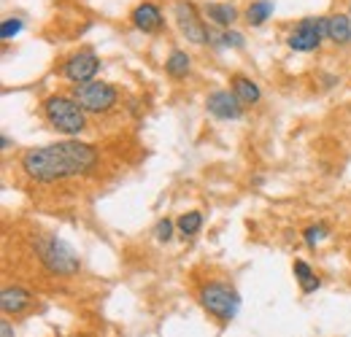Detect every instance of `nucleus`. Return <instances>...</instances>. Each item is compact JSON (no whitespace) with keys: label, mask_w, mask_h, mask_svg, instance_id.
Returning a JSON list of instances; mask_svg holds the SVG:
<instances>
[{"label":"nucleus","mask_w":351,"mask_h":337,"mask_svg":"<svg viewBox=\"0 0 351 337\" xmlns=\"http://www.w3.org/2000/svg\"><path fill=\"white\" fill-rule=\"evenodd\" d=\"M97 165V151L89 143L62 140L22 154V170L38 184H54L76 175H87Z\"/></svg>","instance_id":"nucleus-1"},{"label":"nucleus","mask_w":351,"mask_h":337,"mask_svg":"<svg viewBox=\"0 0 351 337\" xmlns=\"http://www.w3.org/2000/svg\"><path fill=\"white\" fill-rule=\"evenodd\" d=\"M36 253L41 259L46 270L51 275H60V278H71L82 270V259L79 253L73 251L62 238H54V235H44L36 240Z\"/></svg>","instance_id":"nucleus-2"},{"label":"nucleus","mask_w":351,"mask_h":337,"mask_svg":"<svg viewBox=\"0 0 351 337\" xmlns=\"http://www.w3.org/2000/svg\"><path fill=\"white\" fill-rule=\"evenodd\" d=\"M44 116L51 125V129L62 132V135H82L87 129V116L84 108L65 95H51L44 100Z\"/></svg>","instance_id":"nucleus-3"},{"label":"nucleus","mask_w":351,"mask_h":337,"mask_svg":"<svg viewBox=\"0 0 351 337\" xmlns=\"http://www.w3.org/2000/svg\"><path fill=\"white\" fill-rule=\"evenodd\" d=\"M200 305H203L214 319H219V321H232V319L238 316V310H241V295H238L232 286L214 281V284H206V286L200 289Z\"/></svg>","instance_id":"nucleus-4"},{"label":"nucleus","mask_w":351,"mask_h":337,"mask_svg":"<svg viewBox=\"0 0 351 337\" xmlns=\"http://www.w3.org/2000/svg\"><path fill=\"white\" fill-rule=\"evenodd\" d=\"M71 97L84 108V114H108V111L117 105V100H119L117 89L111 84H106V82L76 84Z\"/></svg>","instance_id":"nucleus-5"},{"label":"nucleus","mask_w":351,"mask_h":337,"mask_svg":"<svg viewBox=\"0 0 351 337\" xmlns=\"http://www.w3.org/2000/svg\"><path fill=\"white\" fill-rule=\"evenodd\" d=\"M327 36V16H306L298 22V27L289 33V49L292 51H316L322 46V38Z\"/></svg>","instance_id":"nucleus-6"},{"label":"nucleus","mask_w":351,"mask_h":337,"mask_svg":"<svg viewBox=\"0 0 351 337\" xmlns=\"http://www.w3.org/2000/svg\"><path fill=\"white\" fill-rule=\"evenodd\" d=\"M173 16L178 22V30L186 36V41L195 43V46H206L211 41V30L206 27V22L200 19L197 8L189 3V0H178L173 8Z\"/></svg>","instance_id":"nucleus-7"},{"label":"nucleus","mask_w":351,"mask_h":337,"mask_svg":"<svg viewBox=\"0 0 351 337\" xmlns=\"http://www.w3.org/2000/svg\"><path fill=\"white\" fill-rule=\"evenodd\" d=\"M100 71V57L92 51V49H82L79 54L68 57L65 65H62V76L73 84H87V82H95Z\"/></svg>","instance_id":"nucleus-8"},{"label":"nucleus","mask_w":351,"mask_h":337,"mask_svg":"<svg viewBox=\"0 0 351 337\" xmlns=\"http://www.w3.org/2000/svg\"><path fill=\"white\" fill-rule=\"evenodd\" d=\"M206 108H208L211 116H217L221 122H235L246 111V105L238 100V95L232 89H217V92H211L208 100H206Z\"/></svg>","instance_id":"nucleus-9"},{"label":"nucleus","mask_w":351,"mask_h":337,"mask_svg":"<svg viewBox=\"0 0 351 337\" xmlns=\"http://www.w3.org/2000/svg\"><path fill=\"white\" fill-rule=\"evenodd\" d=\"M130 22H132V27L141 30V33H157V30L165 25L162 11H160L154 3H141V5H135L130 14Z\"/></svg>","instance_id":"nucleus-10"},{"label":"nucleus","mask_w":351,"mask_h":337,"mask_svg":"<svg viewBox=\"0 0 351 337\" xmlns=\"http://www.w3.org/2000/svg\"><path fill=\"white\" fill-rule=\"evenodd\" d=\"M33 305V295L27 292V289H22V286H5L3 292H0V308H3V313L5 316H16V313H25L27 308Z\"/></svg>","instance_id":"nucleus-11"},{"label":"nucleus","mask_w":351,"mask_h":337,"mask_svg":"<svg viewBox=\"0 0 351 337\" xmlns=\"http://www.w3.org/2000/svg\"><path fill=\"white\" fill-rule=\"evenodd\" d=\"M327 38L338 46L351 43V14H332L327 16Z\"/></svg>","instance_id":"nucleus-12"},{"label":"nucleus","mask_w":351,"mask_h":337,"mask_svg":"<svg viewBox=\"0 0 351 337\" xmlns=\"http://www.w3.org/2000/svg\"><path fill=\"white\" fill-rule=\"evenodd\" d=\"M230 86H232V92L238 95V100H241L243 105H254V103L263 100V89H260V84L252 82L249 76H232Z\"/></svg>","instance_id":"nucleus-13"},{"label":"nucleus","mask_w":351,"mask_h":337,"mask_svg":"<svg viewBox=\"0 0 351 337\" xmlns=\"http://www.w3.org/2000/svg\"><path fill=\"white\" fill-rule=\"evenodd\" d=\"M206 16H208L214 25H219V27H224V30H230L232 22L238 19V8L230 5V3H208V5H206Z\"/></svg>","instance_id":"nucleus-14"},{"label":"nucleus","mask_w":351,"mask_h":337,"mask_svg":"<svg viewBox=\"0 0 351 337\" xmlns=\"http://www.w3.org/2000/svg\"><path fill=\"white\" fill-rule=\"evenodd\" d=\"M189 65H192L189 54L181 51V49H173V51L168 54V60H165V73H168L171 79H186Z\"/></svg>","instance_id":"nucleus-15"},{"label":"nucleus","mask_w":351,"mask_h":337,"mask_svg":"<svg viewBox=\"0 0 351 337\" xmlns=\"http://www.w3.org/2000/svg\"><path fill=\"white\" fill-rule=\"evenodd\" d=\"M273 0H254L252 5H249V11H246V19H249V25L252 27H263L265 22L273 16Z\"/></svg>","instance_id":"nucleus-16"},{"label":"nucleus","mask_w":351,"mask_h":337,"mask_svg":"<svg viewBox=\"0 0 351 337\" xmlns=\"http://www.w3.org/2000/svg\"><path fill=\"white\" fill-rule=\"evenodd\" d=\"M295 275H298V281H300L303 295H313V292L322 286V281L316 278V273L308 267L303 259H298V262H295Z\"/></svg>","instance_id":"nucleus-17"},{"label":"nucleus","mask_w":351,"mask_h":337,"mask_svg":"<svg viewBox=\"0 0 351 337\" xmlns=\"http://www.w3.org/2000/svg\"><path fill=\"white\" fill-rule=\"evenodd\" d=\"M176 227H178V232H181L184 238H192V235H197L200 227H203V213L200 211L181 213L178 221H176Z\"/></svg>","instance_id":"nucleus-18"},{"label":"nucleus","mask_w":351,"mask_h":337,"mask_svg":"<svg viewBox=\"0 0 351 337\" xmlns=\"http://www.w3.org/2000/svg\"><path fill=\"white\" fill-rule=\"evenodd\" d=\"M22 27H25V22H22L19 16H8V19H3V22H0V41H11V38H16V36L22 33Z\"/></svg>","instance_id":"nucleus-19"},{"label":"nucleus","mask_w":351,"mask_h":337,"mask_svg":"<svg viewBox=\"0 0 351 337\" xmlns=\"http://www.w3.org/2000/svg\"><path fill=\"white\" fill-rule=\"evenodd\" d=\"M219 46H227V49H243L246 46V38H243V33H238V30H224L219 36Z\"/></svg>","instance_id":"nucleus-20"},{"label":"nucleus","mask_w":351,"mask_h":337,"mask_svg":"<svg viewBox=\"0 0 351 337\" xmlns=\"http://www.w3.org/2000/svg\"><path fill=\"white\" fill-rule=\"evenodd\" d=\"M154 238H157L160 243H168V240L173 238V221H171V219H160L157 227H154Z\"/></svg>","instance_id":"nucleus-21"},{"label":"nucleus","mask_w":351,"mask_h":337,"mask_svg":"<svg viewBox=\"0 0 351 337\" xmlns=\"http://www.w3.org/2000/svg\"><path fill=\"white\" fill-rule=\"evenodd\" d=\"M303 238H306V243L313 249L316 243H322L324 238H327V227L324 224H316V227H308L306 232H303Z\"/></svg>","instance_id":"nucleus-22"},{"label":"nucleus","mask_w":351,"mask_h":337,"mask_svg":"<svg viewBox=\"0 0 351 337\" xmlns=\"http://www.w3.org/2000/svg\"><path fill=\"white\" fill-rule=\"evenodd\" d=\"M0 337H14V327H11V321H8V319H3V321H0Z\"/></svg>","instance_id":"nucleus-23"},{"label":"nucleus","mask_w":351,"mask_h":337,"mask_svg":"<svg viewBox=\"0 0 351 337\" xmlns=\"http://www.w3.org/2000/svg\"><path fill=\"white\" fill-rule=\"evenodd\" d=\"M349 14H351V0H349Z\"/></svg>","instance_id":"nucleus-24"}]
</instances>
